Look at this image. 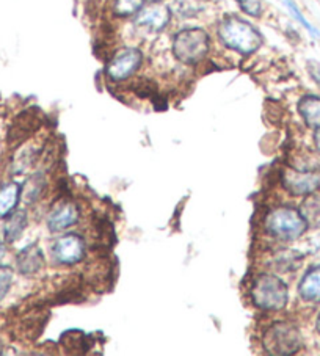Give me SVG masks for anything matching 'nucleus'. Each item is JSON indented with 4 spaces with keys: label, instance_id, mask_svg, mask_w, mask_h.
<instances>
[{
    "label": "nucleus",
    "instance_id": "nucleus-1",
    "mask_svg": "<svg viewBox=\"0 0 320 356\" xmlns=\"http://www.w3.org/2000/svg\"><path fill=\"white\" fill-rule=\"evenodd\" d=\"M221 44L240 55H251L262 46V35L253 24L239 16H226L218 24Z\"/></svg>",
    "mask_w": 320,
    "mask_h": 356
},
{
    "label": "nucleus",
    "instance_id": "nucleus-2",
    "mask_svg": "<svg viewBox=\"0 0 320 356\" xmlns=\"http://www.w3.org/2000/svg\"><path fill=\"white\" fill-rule=\"evenodd\" d=\"M175 58L184 65H198L211 51V36L205 29L189 27L177 32L171 44Z\"/></svg>",
    "mask_w": 320,
    "mask_h": 356
},
{
    "label": "nucleus",
    "instance_id": "nucleus-3",
    "mask_svg": "<svg viewBox=\"0 0 320 356\" xmlns=\"http://www.w3.org/2000/svg\"><path fill=\"white\" fill-rule=\"evenodd\" d=\"M251 302L262 311H281L289 302L286 282L275 275L257 276L250 291Z\"/></svg>",
    "mask_w": 320,
    "mask_h": 356
},
{
    "label": "nucleus",
    "instance_id": "nucleus-4",
    "mask_svg": "<svg viewBox=\"0 0 320 356\" xmlns=\"http://www.w3.org/2000/svg\"><path fill=\"white\" fill-rule=\"evenodd\" d=\"M266 231L280 241L291 242L305 234L307 223L301 212L292 207H280L269 212L266 217Z\"/></svg>",
    "mask_w": 320,
    "mask_h": 356
},
{
    "label": "nucleus",
    "instance_id": "nucleus-5",
    "mask_svg": "<svg viewBox=\"0 0 320 356\" xmlns=\"http://www.w3.org/2000/svg\"><path fill=\"white\" fill-rule=\"evenodd\" d=\"M303 346L301 333L297 327L286 322H276L266 330L262 336V347L270 355H294Z\"/></svg>",
    "mask_w": 320,
    "mask_h": 356
},
{
    "label": "nucleus",
    "instance_id": "nucleus-6",
    "mask_svg": "<svg viewBox=\"0 0 320 356\" xmlns=\"http://www.w3.org/2000/svg\"><path fill=\"white\" fill-rule=\"evenodd\" d=\"M143 63V54L137 47H125L116 52L107 65V77L113 82H122L132 77Z\"/></svg>",
    "mask_w": 320,
    "mask_h": 356
},
{
    "label": "nucleus",
    "instance_id": "nucleus-7",
    "mask_svg": "<svg viewBox=\"0 0 320 356\" xmlns=\"http://www.w3.org/2000/svg\"><path fill=\"white\" fill-rule=\"evenodd\" d=\"M171 21V10L165 3L152 2L145 5L134 17V26L145 33H159Z\"/></svg>",
    "mask_w": 320,
    "mask_h": 356
},
{
    "label": "nucleus",
    "instance_id": "nucleus-8",
    "mask_svg": "<svg viewBox=\"0 0 320 356\" xmlns=\"http://www.w3.org/2000/svg\"><path fill=\"white\" fill-rule=\"evenodd\" d=\"M87 245L79 234H66L58 237L52 245L54 259L63 266H76L83 261Z\"/></svg>",
    "mask_w": 320,
    "mask_h": 356
},
{
    "label": "nucleus",
    "instance_id": "nucleus-9",
    "mask_svg": "<svg viewBox=\"0 0 320 356\" xmlns=\"http://www.w3.org/2000/svg\"><path fill=\"white\" fill-rule=\"evenodd\" d=\"M282 187L297 196L311 195L320 187V175L301 168H287L282 173Z\"/></svg>",
    "mask_w": 320,
    "mask_h": 356
},
{
    "label": "nucleus",
    "instance_id": "nucleus-10",
    "mask_svg": "<svg viewBox=\"0 0 320 356\" xmlns=\"http://www.w3.org/2000/svg\"><path fill=\"white\" fill-rule=\"evenodd\" d=\"M80 218L79 207L72 201H61L55 206L47 217V228L52 232L65 231L77 225Z\"/></svg>",
    "mask_w": 320,
    "mask_h": 356
},
{
    "label": "nucleus",
    "instance_id": "nucleus-11",
    "mask_svg": "<svg viewBox=\"0 0 320 356\" xmlns=\"http://www.w3.org/2000/svg\"><path fill=\"white\" fill-rule=\"evenodd\" d=\"M16 266L21 275H35L45 267V256L38 245L24 248L16 257Z\"/></svg>",
    "mask_w": 320,
    "mask_h": 356
},
{
    "label": "nucleus",
    "instance_id": "nucleus-12",
    "mask_svg": "<svg viewBox=\"0 0 320 356\" xmlns=\"http://www.w3.org/2000/svg\"><path fill=\"white\" fill-rule=\"evenodd\" d=\"M298 113L307 127L320 131V97L306 95L298 101Z\"/></svg>",
    "mask_w": 320,
    "mask_h": 356
},
{
    "label": "nucleus",
    "instance_id": "nucleus-13",
    "mask_svg": "<svg viewBox=\"0 0 320 356\" xmlns=\"http://www.w3.org/2000/svg\"><path fill=\"white\" fill-rule=\"evenodd\" d=\"M298 293L306 302L320 303V266L307 270L298 284Z\"/></svg>",
    "mask_w": 320,
    "mask_h": 356
},
{
    "label": "nucleus",
    "instance_id": "nucleus-14",
    "mask_svg": "<svg viewBox=\"0 0 320 356\" xmlns=\"http://www.w3.org/2000/svg\"><path fill=\"white\" fill-rule=\"evenodd\" d=\"M21 187L15 182H8L0 186V218L8 217L19 201Z\"/></svg>",
    "mask_w": 320,
    "mask_h": 356
},
{
    "label": "nucleus",
    "instance_id": "nucleus-15",
    "mask_svg": "<svg viewBox=\"0 0 320 356\" xmlns=\"http://www.w3.org/2000/svg\"><path fill=\"white\" fill-rule=\"evenodd\" d=\"M27 228V213L26 211H13L5 223V238L13 243L22 236L24 229Z\"/></svg>",
    "mask_w": 320,
    "mask_h": 356
},
{
    "label": "nucleus",
    "instance_id": "nucleus-16",
    "mask_svg": "<svg viewBox=\"0 0 320 356\" xmlns=\"http://www.w3.org/2000/svg\"><path fill=\"white\" fill-rule=\"evenodd\" d=\"M41 148H38L36 145H27L22 146L21 151L17 152L13 162V171L16 175H22L27 173V171L33 167L36 159L40 156Z\"/></svg>",
    "mask_w": 320,
    "mask_h": 356
},
{
    "label": "nucleus",
    "instance_id": "nucleus-17",
    "mask_svg": "<svg viewBox=\"0 0 320 356\" xmlns=\"http://www.w3.org/2000/svg\"><path fill=\"white\" fill-rule=\"evenodd\" d=\"M207 3L209 0H175L171 10L181 17H193L205 11Z\"/></svg>",
    "mask_w": 320,
    "mask_h": 356
},
{
    "label": "nucleus",
    "instance_id": "nucleus-18",
    "mask_svg": "<svg viewBox=\"0 0 320 356\" xmlns=\"http://www.w3.org/2000/svg\"><path fill=\"white\" fill-rule=\"evenodd\" d=\"M46 186V179L42 175H35L30 177V179L26 182V186L21 190L22 198L26 202H35L40 198L42 190H45Z\"/></svg>",
    "mask_w": 320,
    "mask_h": 356
},
{
    "label": "nucleus",
    "instance_id": "nucleus-19",
    "mask_svg": "<svg viewBox=\"0 0 320 356\" xmlns=\"http://www.w3.org/2000/svg\"><path fill=\"white\" fill-rule=\"evenodd\" d=\"M301 216L306 223L320 228V196H310L301 206Z\"/></svg>",
    "mask_w": 320,
    "mask_h": 356
},
{
    "label": "nucleus",
    "instance_id": "nucleus-20",
    "mask_svg": "<svg viewBox=\"0 0 320 356\" xmlns=\"http://www.w3.org/2000/svg\"><path fill=\"white\" fill-rule=\"evenodd\" d=\"M145 3L146 0H113V13L120 17L135 16Z\"/></svg>",
    "mask_w": 320,
    "mask_h": 356
},
{
    "label": "nucleus",
    "instance_id": "nucleus-21",
    "mask_svg": "<svg viewBox=\"0 0 320 356\" xmlns=\"http://www.w3.org/2000/svg\"><path fill=\"white\" fill-rule=\"evenodd\" d=\"M281 2H282V5H285V7L289 10V13L292 15V17H294L295 21H298V22L301 24V26H303V27L307 30V32H310V33L314 36V38H319L320 32H319V30H317L316 27L311 26L310 22H307V19L303 16V13H301L300 8L297 7V3H295L294 0H281Z\"/></svg>",
    "mask_w": 320,
    "mask_h": 356
},
{
    "label": "nucleus",
    "instance_id": "nucleus-22",
    "mask_svg": "<svg viewBox=\"0 0 320 356\" xmlns=\"http://www.w3.org/2000/svg\"><path fill=\"white\" fill-rule=\"evenodd\" d=\"M240 10L251 17H259L262 15V0H237Z\"/></svg>",
    "mask_w": 320,
    "mask_h": 356
},
{
    "label": "nucleus",
    "instance_id": "nucleus-23",
    "mask_svg": "<svg viewBox=\"0 0 320 356\" xmlns=\"http://www.w3.org/2000/svg\"><path fill=\"white\" fill-rule=\"evenodd\" d=\"M13 282V270L10 267H0V302L7 297Z\"/></svg>",
    "mask_w": 320,
    "mask_h": 356
},
{
    "label": "nucleus",
    "instance_id": "nucleus-24",
    "mask_svg": "<svg viewBox=\"0 0 320 356\" xmlns=\"http://www.w3.org/2000/svg\"><path fill=\"white\" fill-rule=\"evenodd\" d=\"M307 71H310L312 81L320 87V63L319 61H310V63H307Z\"/></svg>",
    "mask_w": 320,
    "mask_h": 356
},
{
    "label": "nucleus",
    "instance_id": "nucleus-25",
    "mask_svg": "<svg viewBox=\"0 0 320 356\" xmlns=\"http://www.w3.org/2000/svg\"><path fill=\"white\" fill-rule=\"evenodd\" d=\"M5 253H7V248H5V245L0 242V261L3 259V256H5Z\"/></svg>",
    "mask_w": 320,
    "mask_h": 356
},
{
    "label": "nucleus",
    "instance_id": "nucleus-26",
    "mask_svg": "<svg viewBox=\"0 0 320 356\" xmlns=\"http://www.w3.org/2000/svg\"><path fill=\"white\" fill-rule=\"evenodd\" d=\"M314 141H316L317 149L320 151V131H316V137H314Z\"/></svg>",
    "mask_w": 320,
    "mask_h": 356
},
{
    "label": "nucleus",
    "instance_id": "nucleus-27",
    "mask_svg": "<svg viewBox=\"0 0 320 356\" xmlns=\"http://www.w3.org/2000/svg\"><path fill=\"white\" fill-rule=\"evenodd\" d=\"M316 328H317V331L320 333V314H319V317H317V322H316Z\"/></svg>",
    "mask_w": 320,
    "mask_h": 356
},
{
    "label": "nucleus",
    "instance_id": "nucleus-28",
    "mask_svg": "<svg viewBox=\"0 0 320 356\" xmlns=\"http://www.w3.org/2000/svg\"><path fill=\"white\" fill-rule=\"evenodd\" d=\"M236 2H237V0H236Z\"/></svg>",
    "mask_w": 320,
    "mask_h": 356
}]
</instances>
